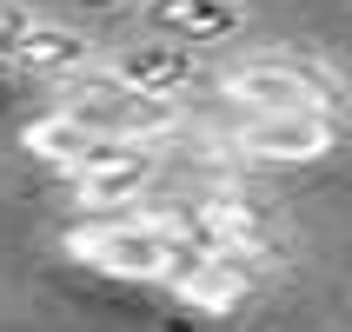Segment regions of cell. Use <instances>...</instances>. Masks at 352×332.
Returning <instances> with one entry per match:
<instances>
[{"label":"cell","mask_w":352,"mask_h":332,"mask_svg":"<svg viewBox=\"0 0 352 332\" xmlns=\"http://www.w3.org/2000/svg\"><path fill=\"white\" fill-rule=\"evenodd\" d=\"M67 259L94 266L107 279H133V286H173V273L193 259V239L179 226V213H94L87 226L67 233Z\"/></svg>","instance_id":"6da1fadb"},{"label":"cell","mask_w":352,"mask_h":332,"mask_svg":"<svg viewBox=\"0 0 352 332\" xmlns=\"http://www.w3.org/2000/svg\"><path fill=\"white\" fill-rule=\"evenodd\" d=\"M239 113H346V80L306 54H259L219 74Z\"/></svg>","instance_id":"7a4b0ae2"},{"label":"cell","mask_w":352,"mask_h":332,"mask_svg":"<svg viewBox=\"0 0 352 332\" xmlns=\"http://www.w3.org/2000/svg\"><path fill=\"white\" fill-rule=\"evenodd\" d=\"M60 107L94 126L100 140H140V146H160L166 133H179V100H160V93H140L126 80H113L107 67H87V74L60 80Z\"/></svg>","instance_id":"3957f363"},{"label":"cell","mask_w":352,"mask_h":332,"mask_svg":"<svg viewBox=\"0 0 352 332\" xmlns=\"http://www.w3.org/2000/svg\"><path fill=\"white\" fill-rule=\"evenodd\" d=\"M173 213L186 226V239H193V253H206V246H226V253H246V259H279L286 253V219L266 199H253L246 186H213V193L186 199Z\"/></svg>","instance_id":"277c9868"},{"label":"cell","mask_w":352,"mask_h":332,"mask_svg":"<svg viewBox=\"0 0 352 332\" xmlns=\"http://www.w3.org/2000/svg\"><path fill=\"white\" fill-rule=\"evenodd\" d=\"M226 146L246 166H319L346 146V113H239Z\"/></svg>","instance_id":"5b68a950"},{"label":"cell","mask_w":352,"mask_h":332,"mask_svg":"<svg viewBox=\"0 0 352 332\" xmlns=\"http://www.w3.org/2000/svg\"><path fill=\"white\" fill-rule=\"evenodd\" d=\"M153 173H160L153 146H140V140H100L80 166H67V193H74L80 213H126L133 199H146Z\"/></svg>","instance_id":"8992f818"},{"label":"cell","mask_w":352,"mask_h":332,"mask_svg":"<svg viewBox=\"0 0 352 332\" xmlns=\"http://www.w3.org/2000/svg\"><path fill=\"white\" fill-rule=\"evenodd\" d=\"M0 47L14 54L20 74H47V80H74L94 67V40L67 20H40V14H0Z\"/></svg>","instance_id":"52a82bcc"},{"label":"cell","mask_w":352,"mask_h":332,"mask_svg":"<svg viewBox=\"0 0 352 332\" xmlns=\"http://www.w3.org/2000/svg\"><path fill=\"white\" fill-rule=\"evenodd\" d=\"M259 266H266V259L206 246V253H193L173 273V299H179V306H193V313H206V319H226V313H239V306L259 293Z\"/></svg>","instance_id":"ba28073f"},{"label":"cell","mask_w":352,"mask_h":332,"mask_svg":"<svg viewBox=\"0 0 352 332\" xmlns=\"http://www.w3.org/2000/svg\"><path fill=\"white\" fill-rule=\"evenodd\" d=\"M113 80L140 87V93H160V100H179L186 87L206 80V47H186V40H133V47H113L100 60Z\"/></svg>","instance_id":"9c48e42d"},{"label":"cell","mask_w":352,"mask_h":332,"mask_svg":"<svg viewBox=\"0 0 352 332\" xmlns=\"http://www.w3.org/2000/svg\"><path fill=\"white\" fill-rule=\"evenodd\" d=\"M246 0H140V27L160 40H186V47H219V40L246 34Z\"/></svg>","instance_id":"30bf717a"},{"label":"cell","mask_w":352,"mask_h":332,"mask_svg":"<svg viewBox=\"0 0 352 332\" xmlns=\"http://www.w3.org/2000/svg\"><path fill=\"white\" fill-rule=\"evenodd\" d=\"M20 146H27V159H40V166H54V173H67V166H80V159L100 146L94 126H80L67 107H54V113H40L20 126Z\"/></svg>","instance_id":"8fae6325"},{"label":"cell","mask_w":352,"mask_h":332,"mask_svg":"<svg viewBox=\"0 0 352 332\" xmlns=\"http://www.w3.org/2000/svg\"><path fill=\"white\" fill-rule=\"evenodd\" d=\"M7 67H14V54H7V47H0V74H7Z\"/></svg>","instance_id":"7c38bea8"}]
</instances>
